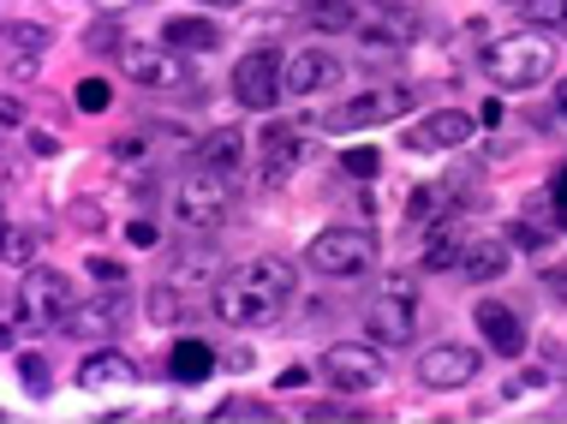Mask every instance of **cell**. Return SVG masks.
<instances>
[{"instance_id": "1", "label": "cell", "mask_w": 567, "mask_h": 424, "mask_svg": "<svg viewBox=\"0 0 567 424\" xmlns=\"http://www.w3.org/2000/svg\"><path fill=\"white\" fill-rule=\"evenodd\" d=\"M299 293V269L287 257H251L216 287V317L227 329H275Z\"/></svg>"}, {"instance_id": "2", "label": "cell", "mask_w": 567, "mask_h": 424, "mask_svg": "<svg viewBox=\"0 0 567 424\" xmlns=\"http://www.w3.org/2000/svg\"><path fill=\"white\" fill-rule=\"evenodd\" d=\"M549 72H556V49H549V37H526V30H514V37L489 42L484 49V79L496 90H538Z\"/></svg>"}, {"instance_id": "3", "label": "cell", "mask_w": 567, "mask_h": 424, "mask_svg": "<svg viewBox=\"0 0 567 424\" xmlns=\"http://www.w3.org/2000/svg\"><path fill=\"white\" fill-rule=\"evenodd\" d=\"M12 299H19V323H37V329H66V317L79 311L72 276L66 269H49V263H30Z\"/></svg>"}, {"instance_id": "4", "label": "cell", "mask_w": 567, "mask_h": 424, "mask_svg": "<svg viewBox=\"0 0 567 424\" xmlns=\"http://www.w3.org/2000/svg\"><path fill=\"white\" fill-rule=\"evenodd\" d=\"M377 234L371 227H323V234L305 246V263L317 269V276H334V281H352L364 276V269H377Z\"/></svg>"}, {"instance_id": "5", "label": "cell", "mask_w": 567, "mask_h": 424, "mask_svg": "<svg viewBox=\"0 0 567 424\" xmlns=\"http://www.w3.org/2000/svg\"><path fill=\"white\" fill-rule=\"evenodd\" d=\"M364 329L382 347H406L419 335V281L412 276H382L377 299L364 306Z\"/></svg>"}, {"instance_id": "6", "label": "cell", "mask_w": 567, "mask_h": 424, "mask_svg": "<svg viewBox=\"0 0 567 424\" xmlns=\"http://www.w3.org/2000/svg\"><path fill=\"white\" fill-rule=\"evenodd\" d=\"M234 168H197L179 179V192H174V216L186 221V227H216L227 221V209H234Z\"/></svg>"}, {"instance_id": "7", "label": "cell", "mask_w": 567, "mask_h": 424, "mask_svg": "<svg viewBox=\"0 0 567 424\" xmlns=\"http://www.w3.org/2000/svg\"><path fill=\"white\" fill-rule=\"evenodd\" d=\"M419 108V84H377L364 90V96L341 102V108L329 114L323 132H359V126H382V120H401Z\"/></svg>"}, {"instance_id": "8", "label": "cell", "mask_w": 567, "mask_h": 424, "mask_svg": "<svg viewBox=\"0 0 567 424\" xmlns=\"http://www.w3.org/2000/svg\"><path fill=\"white\" fill-rule=\"evenodd\" d=\"M234 96H239V108H251V114L275 108V102L287 96V60L275 54V49L239 54V66H234Z\"/></svg>"}, {"instance_id": "9", "label": "cell", "mask_w": 567, "mask_h": 424, "mask_svg": "<svg viewBox=\"0 0 567 424\" xmlns=\"http://www.w3.org/2000/svg\"><path fill=\"white\" fill-rule=\"evenodd\" d=\"M317 371H323V383L347 389V395H364V389L382 383V359L371 353V347H359V341H334V347H323Z\"/></svg>"}, {"instance_id": "10", "label": "cell", "mask_w": 567, "mask_h": 424, "mask_svg": "<svg viewBox=\"0 0 567 424\" xmlns=\"http://www.w3.org/2000/svg\"><path fill=\"white\" fill-rule=\"evenodd\" d=\"M120 66H126V79L132 84H144V90H192V66H186V54L179 49H120Z\"/></svg>"}, {"instance_id": "11", "label": "cell", "mask_w": 567, "mask_h": 424, "mask_svg": "<svg viewBox=\"0 0 567 424\" xmlns=\"http://www.w3.org/2000/svg\"><path fill=\"white\" fill-rule=\"evenodd\" d=\"M478 365L484 359L472 353V347H460V341H436L431 353L419 359V389H436V395H449V389H466L472 376H478Z\"/></svg>"}, {"instance_id": "12", "label": "cell", "mask_w": 567, "mask_h": 424, "mask_svg": "<svg viewBox=\"0 0 567 424\" xmlns=\"http://www.w3.org/2000/svg\"><path fill=\"white\" fill-rule=\"evenodd\" d=\"M311 156H317V138L305 126H293V120L264 126V179H269V186H281V179L293 168H305Z\"/></svg>"}, {"instance_id": "13", "label": "cell", "mask_w": 567, "mask_h": 424, "mask_svg": "<svg viewBox=\"0 0 567 424\" xmlns=\"http://www.w3.org/2000/svg\"><path fill=\"white\" fill-rule=\"evenodd\" d=\"M359 37L371 49H394V42L424 37V19L412 7H394V0H359Z\"/></svg>"}, {"instance_id": "14", "label": "cell", "mask_w": 567, "mask_h": 424, "mask_svg": "<svg viewBox=\"0 0 567 424\" xmlns=\"http://www.w3.org/2000/svg\"><path fill=\"white\" fill-rule=\"evenodd\" d=\"M472 114L466 108H436V114H424L419 126H406L401 132V144L412 149V156H431V149H460V144H472Z\"/></svg>"}, {"instance_id": "15", "label": "cell", "mask_w": 567, "mask_h": 424, "mask_svg": "<svg viewBox=\"0 0 567 424\" xmlns=\"http://www.w3.org/2000/svg\"><path fill=\"white\" fill-rule=\"evenodd\" d=\"M472 192H478L472 168H466V174H442V179H431V186L412 192L406 216H412V227H431V221H442V216H454V209H466Z\"/></svg>"}, {"instance_id": "16", "label": "cell", "mask_w": 567, "mask_h": 424, "mask_svg": "<svg viewBox=\"0 0 567 424\" xmlns=\"http://www.w3.org/2000/svg\"><path fill=\"white\" fill-rule=\"evenodd\" d=\"M137 371L120 347H96V353H84L79 365V389H90V395H114V389H137Z\"/></svg>"}, {"instance_id": "17", "label": "cell", "mask_w": 567, "mask_h": 424, "mask_svg": "<svg viewBox=\"0 0 567 424\" xmlns=\"http://www.w3.org/2000/svg\"><path fill=\"white\" fill-rule=\"evenodd\" d=\"M341 79H347V66H341V54H329V49H299L287 60V96H317V90H329Z\"/></svg>"}, {"instance_id": "18", "label": "cell", "mask_w": 567, "mask_h": 424, "mask_svg": "<svg viewBox=\"0 0 567 424\" xmlns=\"http://www.w3.org/2000/svg\"><path fill=\"white\" fill-rule=\"evenodd\" d=\"M478 335L489 341V353H502V359H519L526 353V323H519V311L514 306H502V299H484L478 311Z\"/></svg>"}, {"instance_id": "19", "label": "cell", "mask_w": 567, "mask_h": 424, "mask_svg": "<svg viewBox=\"0 0 567 424\" xmlns=\"http://www.w3.org/2000/svg\"><path fill=\"white\" fill-rule=\"evenodd\" d=\"M126 311H132V299H126V293H120V287H114V293L90 299V306H79V311L66 317V335H90V341H109L114 329L126 323Z\"/></svg>"}, {"instance_id": "20", "label": "cell", "mask_w": 567, "mask_h": 424, "mask_svg": "<svg viewBox=\"0 0 567 424\" xmlns=\"http://www.w3.org/2000/svg\"><path fill=\"white\" fill-rule=\"evenodd\" d=\"M466 209H454V216H442L424 227V269H460V251H466Z\"/></svg>"}, {"instance_id": "21", "label": "cell", "mask_w": 567, "mask_h": 424, "mask_svg": "<svg viewBox=\"0 0 567 424\" xmlns=\"http://www.w3.org/2000/svg\"><path fill=\"white\" fill-rule=\"evenodd\" d=\"M508 263H514L508 239H466L454 276H466V281H496V276H508Z\"/></svg>"}, {"instance_id": "22", "label": "cell", "mask_w": 567, "mask_h": 424, "mask_svg": "<svg viewBox=\"0 0 567 424\" xmlns=\"http://www.w3.org/2000/svg\"><path fill=\"white\" fill-rule=\"evenodd\" d=\"M221 359H216V347L209 341H179L174 353H167V376H174V383H209V371H216Z\"/></svg>"}, {"instance_id": "23", "label": "cell", "mask_w": 567, "mask_h": 424, "mask_svg": "<svg viewBox=\"0 0 567 424\" xmlns=\"http://www.w3.org/2000/svg\"><path fill=\"white\" fill-rule=\"evenodd\" d=\"M162 42H167V49H179V54H209V49H221V30L209 19H167Z\"/></svg>"}, {"instance_id": "24", "label": "cell", "mask_w": 567, "mask_h": 424, "mask_svg": "<svg viewBox=\"0 0 567 424\" xmlns=\"http://www.w3.org/2000/svg\"><path fill=\"white\" fill-rule=\"evenodd\" d=\"M239 156H245V138H239L234 126L209 132V138L197 144V162H204V168H234V174H239Z\"/></svg>"}, {"instance_id": "25", "label": "cell", "mask_w": 567, "mask_h": 424, "mask_svg": "<svg viewBox=\"0 0 567 424\" xmlns=\"http://www.w3.org/2000/svg\"><path fill=\"white\" fill-rule=\"evenodd\" d=\"M49 42H54V30L37 24V19H12V24H7V54L42 60V54H49Z\"/></svg>"}, {"instance_id": "26", "label": "cell", "mask_w": 567, "mask_h": 424, "mask_svg": "<svg viewBox=\"0 0 567 424\" xmlns=\"http://www.w3.org/2000/svg\"><path fill=\"white\" fill-rule=\"evenodd\" d=\"M305 19L311 30H359V0H317V7H305Z\"/></svg>"}, {"instance_id": "27", "label": "cell", "mask_w": 567, "mask_h": 424, "mask_svg": "<svg viewBox=\"0 0 567 424\" xmlns=\"http://www.w3.org/2000/svg\"><path fill=\"white\" fill-rule=\"evenodd\" d=\"M519 12H526V24L561 30V37H567V0H519Z\"/></svg>"}, {"instance_id": "28", "label": "cell", "mask_w": 567, "mask_h": 424, "mask_svg": "<svg viewBox=\"0 0 567 424\" xmlns=\"http://www.w3.org/2000/svg\"><path fill=\"white\" fill-rule=\"evenodd\" d=\"M30 257H37V234H30L24 221H12V234H7V269H12V276H24Z\"/></svg>"}, {"instance_id": "29", "label": "cell", "mask_w": 567, "mask_h": 424, "mask_svg": "<svg viewBox=\"0 0 567 424\" xmlns=\"http://www.w3.org/2000/svg\"><path fill=\"white\" fill-rule=\"evenodd\" d=\"M209 418H216V424H257V418H275V413L264 401H221Z\"/></svg>"}, {"instance_id": "30", "label": "cell", "mask_w": 567, "mask_h": 424, "mask_svg": "<svg viewBox=\"0 0 567 424\" xmlns=\"http://www.w3.org/2000/svg\"><path fill=\"white\" fill-rule=\"evenodd\" d=\"M19 383L30 389V395H49V383H54V376H49V359H42V353H24V359H19Z\"/></svg>"}, {"instance_id": "31", "label": "cell", "mask_w": 567, "mask_h": 424, "mask_svg": "<svg viewBox=\"0 0 567 424\" xmlns=\"http://www.w3.org/2000/svg\"><path fill=\"white\" fill-rule=\"evenodd\" d=\"M377 168H382V156H377L371 144H359V149H347V156H341V174L347 179H371Z\"/></svg>"}, {"instance_id": "32", "label": "cell", "mask_w": 567, "mask_h": 424, "mask_svg": "<svg viewBox=\"0 0 567 424\" xmlns=\"http://www.w3.org/2000/svg\"><path fill=\"white\" fill-rule=\"evenodd\" d=\"M72 102H79L84 114H102V108H109V102H114V90L102 84V79H84L79 90H72Z\"/></svg>"}, {"instance_id": "33", "label": "cell", "mask_w": 567, "mask_h": 424, "mask_svg": "<svg viewBox=\"0 0 567 424\" xmlns=\"http://www.w3.org/2000/svg\"><path fill=\"white\" fill-rule=\"evenodd\" d=\"M144 311H150V323H179V299H174V287H156V293L144 299Z\"/></svg>"}, {"instance_id": "34", "label": "cell", "mask_w": 567, "mask_h": 424, "mask_svg": "<svg viewBox=\"0 0 567 424\" xmlns=\"http://www.w3.org/2000/svg\"><path fill=\"white\" fill-rule=\"evenodd\" d=\"M299 418L305 424H347V418H364V413H352V406H341V401H323V406H305Z\"/></svg>"}, {"instance_id": "35", "label": "cell", "mask_w": 567, "mask_h": 424, "mask_svg": "<svg viewBox=\"0 0 567 424\" xmlns=\"http://www.w3.org/2000/svg\"><path fill=\"white\" fill-rule=\"evenodd\" d=\"M90 49H102V54H120V37H114V12H109V19H102V24H90Z\"/></svg>"}, {"instance_id": "36", "label": "cell", "mask_w": 567, "mask_h": 424, "mask_svg": "<svg viewBox=\"0 0 567 424\" xmlns=\"http://www.w3.org/2000/svg\"><path fill=\"white\" fill-rule=\"evenodd\" d=\"M72 221H79L84 234H102V227H109L102 221V204H72Z\"/></svg>"}, {"instance_id": "37", "label": "cell", "mask_w": 567, "mask_h": 424, "mask_svg": "<svg viewBox=\"0 0 567 424\" xmlns=\"http://www.w3.org/2000/svg\"><path fill=\"white\" fill-rule=\"evenodd\" d=\"M90 276H96L102 287H120V263H109V257H96V263H90Z\"/></svg>"}, {"instance_id": "38", "label": "cell", "mask_w": 567, "mask_h": 424, "mask_svg": "<svg viewBox=\"0 0 567 424\" xmlns=\"http://www.w3.org/2000/svg\"><path fill=\"white\" fill-rule=\"evenodd\" d=\"M221 365H227V371H251L257 359H251V347H227V359H221Z\"/></svg>"}, {"instance_id": "39", "label": "cell", "mask_w": 567, "mask_h": 424, "mask_svg": "<svg viewBox=\"0 0 567 424\" xmlns=\"http://www.w3.org/2000/svg\"><path fill=\"white\" fill-rule=\"evenodd\" d=\"M126 234H132V246H156V227H150V221H132Z\"/></svg>"}, {"instance_id": "40", "label": "cell", "mask_w": 567, "mask_h": 424, "mask_svg": "<svg viewBox=\"0 0 567 424\" xmlns=\"http://www.w3.org/2000/svg\"><path fill=\"white\" fill-rule=\"evenodd\" d=\"M549 198H556V209H561V216H567V168H561L556 179H549Z\"/></svg>"}, {"instance_id": "41", "label": "cell", "mask_w": 567, "mask_h": 424, "mask_svg": "<svg viewBox=\"0 0 567 424\" xmlns=\"http://www.w3.org/2000/svg\"><path fill=\"white\" fill-rule=\"evenodd\" d=\"M30 149H37V156H54V149H60V144L49 138V132H30Z\"/></svg>"}, {"instance_id": "42", "label": "cell", "mask_w": 567, "mask_h": 424, "mask_svg": "<svg viewBox=\"0 0 567 424\" xmlns=\"http://www.w3.org/2000/svg\"><path fill=\"white\" fill-rule=\"evenodd\" d=\"M549 293H556V299H567V263L556 269V276H549Z\"/></svg>"}, {"instance_id": "43", "label": "cell", "mask_w": 567, "mask_h": 424, "mask_svg": "<svg viewBox=\"0 0 567 424\" xmlns=\"http://www.w3.org/2000/svg\"><path fill=\"white\" fill-rule=\"evenodd\" d=\"M126 7H137V0H96V12H126Z\"/></svg>"}, {"instance_id": "44", "label": "cell", "mask_w": 567, "mask_h": 424, "mask_svg": "<svg viewBox=\"0 0 567 424\" xmlns=\"http://www.w3.org/2000/svg\"><path fill=\"white\" fill-rule=\"evenodd\" d=\"M556 114H561V120H567V79H561V84H556Z\"/></svg>"}, {"instance_id": "45", "label": "cell", "mask_w": 567, "mask_h": 424, "mask_svg": "<svg viewBox=\"0 0 567 424\" xmlns=\"http://www.w3.org/2000/svg\"><path fill=\"white\" fill-rule=\"evenodd\" d=\"M197 7H245V0H197Z\"/></svg>"}, {"instance_id": "46", "label": "cell", "mask_w": 567, "mask_h": 424, "mask_svg": "<svg viewBox=\"0 0 567 424\" xmlns=\"http://www.w3.org/2000/svg\"><path fill=\"white\" fill-rule=\"evenodd\" d=\"M293 7H317V0H293Z\"/></svg>"}, {"instance_id": "47", "label": "cell", "mask_w": 567, "mask_h": 424, "mask_svg": "<svg viewBox=\"0 0 567 424\" xmlns=\"http://www.w3.org/2000/svg\"><path fill=\"white\" fill-rule=\"evenodd\" d=\"M508 7H519V0H508Z\"/></svg>"}]
</instances>
